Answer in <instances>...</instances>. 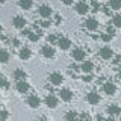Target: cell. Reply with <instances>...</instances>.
Returning a JSON list of instances; mask_svg holds the SVG:
<instances>
[{"mask_svg":"<svg viewBox=\"0 0 121 121\" xmlns=\"http://www.w3.org/2000/svg\"><path fill=\"white\" fill-rule=\"evenodd\" d=\"M38 15L43 20H50V17L53 15V8L47 3H43V5L38 6Z\"/></svg>","mask_w":121,"mask_h":121,"instance_id":"6da1fadb","label":"cell"},{"mask_svg":"<svg viewBox=\"0 0 121 121\" xmlns=\"http://www.w3.org/2000/svg\"><path fill=\"white\" fill-rule=\"evenodd\" d=\"M44 104L47 106L48 109H56L59 106V97L55 95V94H47V95L44 97Z\"/></svg>","mask_w":121,"mask_h":121,"instance_id":"7a4b0ae2","label":"cell"},{"mask_svg":"<svg viewBox=\"0 0 121 121\" xmlns=\"http://www.w3.org/2000/svg\"><path fill=\"white\" fill-rule=\"evenodd\" d=\"M58 97L62 101H65V103H70V101H73V98H74V92L71 89H68V88H60L59 92H58Z\"/></svg>","mask_w":121,"mask_h":121,"instance_id":"3957f363","label":"cell"},{"mask_svg":"<svg viewBox=\"0 0 121 121\" xmlns=\"http://www.w3.org/2000/svg\"><path fill=\"white\" fill-rule=\"evenodd\" d=\"M71 58H73V60H76V62H83V60L86 59L85 48H82V47L73 48V52H71Z\"/></svg>","mask_w":121,"mask_h":121,"instance_id":"277c9868","label":"cell"},{"mask_svg":"<svg viewBox=\"0 0 121 121\" xmlns=\"http://www.w3.org/2000/svg\"><path fill=\"white\" fill-rule=\"evenodd\" d=\"M48 82H50L52 86H60L64 83V76L59 73V71H53L48 76Z\"/></svg>","mask_w":121,"mask_h":121,"instance_id":"5b68a950","label":"cell"},{"mask_svg":"<svg viewBox=\"0 0 121 121\" xmlns=\"http://www.w3.org/2000/svg\"><path fill=\"white\" fill-rule=\"evenodd\" d=\"M26 104H27L30 109H38L41 106V98L38 97L36 94H29L27 98H26Z\"/></svg>","mask_w":121,"mask_h":121,"instance_id":"8992f818","label":"cell"},{"mask_svg":"<svg viewBox=\"0 0 121 121\" xmlns=\"http://www.w3.org/2000/svg\"><path fill=\"white\" fill-rule=\"evenodd\" d=\"M74 11H76V14H79V15H86L89 12V5L85 0H80V2L74 3Z\"/></svg>","mask_w":121,"mask_h":121,"instance_id":"52a82bcc","label":"cell"},{"mask_svg":"<svg viewBox=\"0 0 121 121\" xmlns=\"http://www.w3.org/2000/svg\"><path fill=\"white\" fill-rule=\"evenodd\" d=\"M58 47L60 48L62 52H67V50H70L71 48V45H73V41L70 39L68 36H59L58 38Z\"/></svg>","mask_w":121,"mask_h":121,"instance_id":"ba28073f","label":"cell"},{"mask_svg":"<svg viewBox=\"0 0 121 121\" xmlns=\"http://www.w3.org/2000/svg\"><path fill=\"white\" fill-rule=\"evenodd\" d=\"M85 98H86V101H88V104H91V106H97L101 101V97L97 91H89Z\"/></svg>","mask_w":121,"mask_h":121,"instance_id":"9c48e42d","label":"cell"},{"mask_svg":"<svg viewBox=\"0 0 121 121\" xmlns=\"http://www.w3.org/2000/svg\"><path fill=\"white\" fill-rule=\"evenodd\" d=\"M41 55H43L45 59H53V58L56 56V50L53 48V45L45 44V45H43V47H41Z\"/></svg>","mask_w":121,"mask_h":121,"instance_id":"30bf717a","label":"cell"},{"mask_svg":"<svg viewBox=\"0 0 121 121\" xmlns=\"http://www.w3.org/2000/svg\"><path fill=\"white\" fill-rule=\"evenodd\" d=\"M15 91H17L18 94H27L29 91H30V85L26 80H17L15 82Z\"/></svg>","mask_w":121,"mask_h":121,"instance_id":"8fae6325","label":"cell"},{"mask_svg":"<svg viewBox=\"0 0 121 121\" xmlns=\"http://www.w3.org/2000/svg\"><path fill=\"white\" fill-rule=\"evenodd\" d=\"M103 92L106 94V95H109V97L115 95L117 94V85L113 82H111V80H106L103 83Z\"/></svg>","mask_w":121,"mask_h":121,"instance_id":"7c38bea8","label":"cell"},{"mask_svg":"<svg viewBox=\"0 0 121 121\" xmlns=\"http://www.w3.org/2000/svg\"><path fill=\"white\" fill-rule=\"evenodd\" d=\"M12 26L15 29H20V30H23L27 26V20H26L23 15H15V17L12 18Z\"/></svg>","mask_w":121,"mask_h":121,"instance_id":"4fadbf2b","label":"cell"},{"mask_svg":"<svg viewBox=\"0 0 121 121\" xmlns=\"http://www.w3.org/2000/svg\"><path fill=\"white\" fill-rule=\"evenodd\" d=\"M98 55H100V58L101 59H104V60H111L113 58V50L109 45H103V47L98 50Z\"/></svg>","mask_w":121,"mask_h":121,"instance_id":"5bb4252c","label":"cell"},{"mask_svg":"<svg viewBox=\"0 0 121 121\" xmlns=\"http://www.w3.org/2000/svg\"><path fill=\"white\" fill-rule=\"evenodd\" d=\"M83 26H85V29L94 32V30L98 29V20H97L95 17H88L85 21H83Z\"/></svg>","mask_w":121,"mask_h":121,"instance_id":"9a60e30c","label":"cell"},{"mask_svg":"<svg viewBox=\"0 0 121 121\" xmlns=\"http://www.w3.org/2000/svg\"><path fill=\"white\" fill-rule=\"evenodd\" d=\"M94 68H95V65H94V62L92 60H83V62L80 64V67H79V70L82 71V73H85V74H91L94 71Z\"/></svg>","mask_w":121,"mask_h":121,"instance_id":"2e32d148","label":"cell"},{"mask_svg":"<svg viewBox=\"0 0 121 121\" xmlns=\"http://www.w3.org/2000/svg\"><path fill=\"white\" fill-rule=\"evenodd\" d=\"M18 58L21 60H29L32 58V50H30L29 47H20V50H18Z\"/></svg>","mask_w":121,"mask_h":121,"instance_id":"e0dca14e","label":"cell"},{"mask_svg":"<svg viewBox=\"0 0 121 121\" xmlns=\"http://www.w3.org/2000/svg\"><path fill=\"white\" fill-rule=\"evenodd\" d=\"M106 113H108L109 117H113V118H115L117 115L121 113V108L118 104H108L106 106Z\"/></svg>","mask_w":121,"mask_h":121,"instance_id":"ac0fdd59","label":"cell"},{"mask_svg":"<svg viewBox=\"0 0 121 121\" xmlns=\"http://www.w3.org/2000/svg\"><path fill=\"white\" fill-rule=\"evenodd\" d=\"M11 59V53L6 48H0V64H8Z\"/></svg>","mask_w":121,"mask_h":121,"instance_id":"d6986e66","label":"cell"},{"mask_svg":"<svg viewBox=\"0 0 121 121\" xmlns=\"http://www.w3.org/2000/svg\"><path fill=\"white\" fill-rule=\"evenodd\" d=\"M18 6L23 11H30L33 8V0H18Z\"/></svg>","mask_w":121,"mask_h":121,"instance_id":"ffe728a7","label":"cell"},{"mask_svg":"<svg viewBox=\"0 0 121 121\" xmlns=\"http://www.w3.org/2000/svg\"><path fill=\"white\" fill-rule=\"evenodd\" d=\"M14 79L15 80H26L27 79V73L24 70H21V68H17L14 71Z\"/></svg>","mask_w":121,"mask_h":121,"instance_id":"44dd1931","label":"cell"},{"mask_svg":"<svg viewBox=\"0 0 121 121\" xmlns=\"http://www.w3.org/2000/svg\"><path fill=\"white\" fill-rule=\"evenodd\" d=\"M65 121H79V113L76 111H68L65 113Z\"/></svg>","mask_w":121,"mask_h":121,"instance_id":"7402d4cb","label":"cell"},{"mask_svg":"<svg viewBox=\"0 0 121 121\" xmlns=\"http://www.w3.org/2000/svg\"><path fill=\"white\" fill-rule=\"evenodd\" d=\"M109 9L120 11L121 9V0H109Z\"/></svg>","mask_w":121,"mask_h":121,"instance_id":"603a6c76","label":"cell"},{"mask_svg":"<svg viewBox=\"0 0 121 121\" xmlns=\"http://www.w3.org/2000/svg\"><path fill=\"white\" fill-rule=\"evenodd\" d=\"M101 9V5L97 2V0H92L89 5V12H98V11Z\"/></svg>","mask_w":121,"mask_h":121,"instance_id":"cb8c5ba5","label":"cell"},{"mask_svg":"<svg viewBox=\"0 0 121 121\" xmlns=\"http://www.w3.org/2000/svg\"><path fill=\"white\" fill-rule=\"evenodd\" d=\"M112 26L113 27H121V14H115L112 17Z\"/></svg>","mask_w":121,"mask_h":121,"instance_id":"d4e9b609","label":"cell"},{"mask_svg":"<svg viewBox=\"0 0 121 121\" xmlns=\"http://www.w3.org/2000/svg\"><path fill=\"white\" fill-rule=\"evenodd\" d=\"M11 117V113L8 109H0V121H8Z\"/></svg>","mask_w":121,"mask_h":121,"instance_id":"484cf974","label":"cell"},{"mask_svg":"<svg viewBox=\"0 0 121 121\" xmlns=\"http://www.w3.org/2000/svg\"><path fill=\"white\" fill-rule=\"evenodd\" d=\"M9 86H11L9 80L5 79L3 76H0V88H2V89H9Z\"/></svg>","mask_w":121,"mask_h":121,"instance_id":"4316f807","label":"cell"},{"mask_svg":"<svg viewBox=\"0 0 121 121\" xmlns=\"http://www.w3.org/2000/svg\"><path fill=\"white\" fill-rule=\"evenodd\" d=\"M58 38H59V36L56 35V33H50V35L47 36V43L50 44V45H53V44L58 43Z\"/></svg>","mask_w":121,"mask_h":121,"instance_id":"83f0119b","label":"cell"},{"mask_svg":"<svg viewBox=\"0 0 121 121\" xmlns=\"http://www.w3.org/2000/svg\"><path fill=\"white\" fill-rule=\"evenodd\" d=\"M27 38H29L30 43H38V41H39V36H38L36 32H30L29 35H27Z\"/></svg>","mask_w":121,"mask_h":121,"instance_id":"f1b7e54d","label":"cell"},{"mask_svg":"<svg viewBox=\"0 0 121 121\" xmlns=\"http://www.w3.org/2000/svg\"><path fill=\"white\" fill-rule=\"evenodd\" d=\"M100 39L103 41V43H106V44H109L111 41L113 39V36H111V35H108V33H101L100 35Z\"/></svg>","mask_w":121,"mask_h":121,"instance_id":"f546056e","label":"cell"},{"mask_svg":"<svg viewBox=\"0 0 121 121\" xmlns=\"http://www.w3.org/2000/svg\"><path fill=\"white\" fill-rule=\"evenodd\" d=\"M36 24H41V27H43V29H48V27L53 24V23H52L50 20H43L41 23H36Z\"/></svg>","mask_w":121,"mask_h":121,"instance_id":"4dcf8cb0","label":"cell"},{"mask_svg":"<svg viewBox=\"0 0 121 121\" xmlns=\"http://www.w3.org/2000/svg\"><path fill=\"white\" fill-rule=\"evenodd\" d=\"M104 33H108V35H111V36H113L115 35V27H113L112 24H109L108 27H106V32Z\"/></svg>","mask_w":121,"mask_h":121,"instance_id":"1f68e13d","label":"cell"},{"mask_svg":"<svg viewBox=\"0 0 121 121\" xmlns=\"http://www.w3.org/2000/svg\"><path fill=\"white\" fill-rule=\"evenodd\" d=\"M82 80L86 82V83H89V82H92V76H91V74H85V76L82 77Z\"/></svg>","mask_w":121,"mask_h":121,"instance_id":"d6a6232c","label":"cell"},{"mask_svg":"<svg viewBox=\"0 0 121 121\" xmlns=\"http://www.w3.org/2000/svg\"><path fill=\"white\" fill-rule=\"evenodd\" d=\"M64 21V18H62V15H55V24H60V23Z\"/></svg>","mask_w":121,"mask_h":121,"instance_id":"836d02e7","label":"cell"},{"mask_svg":"<svg viewBox=\"0 0 121 121\" xmlns=\"http://www.w3.org/2000/svg\"><path fill=\"white\" fill-rule=\"evenodd\" d=\"M101 11H103V14H104V15H112L111 9H109L108 6H103V8H101Z\"/></svg>","mask_w":121,"mask_h":121,"instance_id":"e575fe53","label":"cell"},{"mask_svg":"<svg viewBox=\"0 0 121 121\" xmlns=\"http://www.w3.org/2000/svg\"><path fill=\"white\" fill-rule=\"evenodd\" d=\"M76 3V0H64V5L65 6H73Z\"/></svg>","mask_w":121,"mask_h":121,"instance_id":"d590c367","label":"cell"},{"mask_svg":"<svg viewBox=\"0 0 121 121\" xmlns=\"http://www.w3.org/2000/svg\"><path fill=\"white\" fill-rule=\"evenodd\" d=\"M30 32H32V30H29V29H26V27H24V29L21 30V36H27Z\"/></svg>","mask_w":121,"mask_h":121,"instance_id":"8d00e7d4","label":"cell"},{"mask_svg":"<svg viewBox=\"0 0 121 121\" xmlns=\"http://www.w3.org/2000/svg\"><path fill=\"white\" fill-rule=\"evenodd\" d=\"M11 44H12L14 47H20V41L18 39H11Z\"/></svg>","mask_w":121,"mask_h":121,"instance_id":"74e56055","label":"cell"},{"mask_svg":"<svg viewBox=\"0 0 121 121\" xmlns=\"http://www.w3.org/2000/svg\"><path fill=\"white\" fill-rule=\"evenodd\" d=\"M104 121H117V120H115V118H113V117H109V118H106Z\"/></svg>","mask_w":121,"mask_h":121,"instance_id":"f35d334b","label":"cell"},{"mask_svg":"<svg viewBox=\"0 0 121 121\" xmlns=\"http://www.w3.org/2000/svg\"><path fill=\"white\" fill-rule=\"evenodd\" d=\"M97 120H98V121H104V118H103L101 115H97Z\"/></svg>","mask_w":121,"mask_h":121,"instance_id":"ab89813d","label":"cell"},{"mask_svg":"<svg viewBox=\"0 0 121 121\" xmlns=\"http://www.w3.org/2000/svg\"><path fill=\"white\" fill-rule=\"evenodd\" d=\"M117 77H118V80H121V70L118 71V74H117Z\"/></svg>","mask_w":121,"mask_h":121,"instance_id":"60d3db41","label":"cell"},{"mask_svg":"<svg viewBox=\"0 0 121 121\" xmlns=\"http://www.w3.org/2000/svg\"><path fill=\"white\" fill-rule=\"evenodd\" d=\"M2 33H3V26L0 24V36H2Z\"/></svg>","mask_w":121,"mask_h":121,"instance_id":"b9f144b4","label":"cell"},{"mask_svg":"<svg viewBox=\"0 0 121 121\" xmlns=\"http://www.w3.org/2000/svg\"><path fill=\"white\" fill-rule=\"evenodd\" d=\"M80 121H94V120H91V118H86V120H80Z\"/></svg>","mask_w":121,"mask_h":121,"instance_id":"7bdbcfd3","label":"cell"},{"mask_svg":"<svg viewBox=\"0 0 121 121\" xmlns=\"http://www.w3.org/2000/svg\"><path fill=\"white\" fill-rule=\"evenodd\" d=\"M3 3H6V0H0V5H3Z\"/></svg>","mask_w":121,"mask_h":121,"instance_id":"ee69618b","label":"cell"},{"mask_svg":"<svg viewBox=\"0 0 121 121\" xmlns=\"http://www.w3.org/2000/svg\"><path fill=\"white\" fill-rule=\"evenodd\" d=\"M0 109H2V103H0Z\"/></svg>","mask_w":121,"mask_h":121,"instance_id":"f6af8a7d","label":"cell"},{"mask_svg":"<svg viewBox=\"0 0 121 121\" xmlns=\"http://www.w3.org/2000/svg\"><path fill=\"white\" fill-rule=\"evenodd\" d=\"M108 2H109V0H108Z\"/></svg>","mask_w":121,"mask_h":121,"instance_id":"bcb514c9","label":"cell"}]
</instances>
